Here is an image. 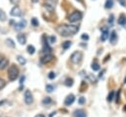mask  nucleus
<instances>
[{
  "label": "nucleus",
  "instance_id": "obj_1",
  "mask_svg": "<svg viewBox=\"0 0 126 117\" xmlns=\"http://www.w3.org/2000/svg\"><path fill=\"white\" fill-rule=\"evenodd\" d=\"M57 33L63 37L75 35L79 31V27L75 25H60L57 29Z\"/></svg>",
  "mask_w": 126,
  "mask_h": 117
},
{
  "label": "nucleus",
  "instance_id": "obj_2",
  "mask_svg": "<svg viewBox=\"0 0 126 117\" xmlns=\"http://www.w3.org/2000/svg\"><path fill=\"white\" fill-rule=\"evenodd\" d=\"M19 76V68L16 64H11L8 68V77L10 80H15Z\"/></svg>",
  "mask_w": 126,
  "mask_h": 117
},
{
  "label": "nucleus",
  "instance_id": "obj_3",
  "mask_svg": "<svg viewBox=\"0 0 126 117\" xmlns=\"http://www.w3.org/2000/svg\"><path fill=\"white\" fill-rule=\"evenodd\" d=\"M83 17V14L80 11H74L73 13H71L68 17V21L70 23H76L78 21H80Z\"/></svg>",
  "mask_w": 126,
  "mask_h": 117
},
{
  "label": "nucleus",
  "instance_id": "obj_4",
  "mask_svg": "<svg viewBox=\"0 0 126 117\" xmlns=\"http://www.w3.org/2000/svg\"><path fill=\"white\" fill-rule=\"evenodd\" d=\"M24 100H25L26 104H28V105H30V104H32L33 102V96H32V92L30 90H26L25 91V93H24Z\"/></svg>",
  "mask_w": 126,
  "mask_h": 117
},
{
  "label": "nucleus",
  "instance_id": "obj_5",
  "mask_svg": "<svg viewBox=\"0 0 126 117\" xmlns=\"http://www.w3.org/2000/svg\"><path fill=\"white\" fill-rule=\"evenodd\" d=\"M82 57H83V55H82L81 52H74V53L71 55V60H72V62H74V63H78V62L81 61Z\"/></svg>",
  "mask_w": 126,
  "mask_h": 117
},
{
  "label": "nucleus",
  "instance_id": "obj_6",
  "mask_svg": "<svg viewBox=\"0 0 126 117\" xmlns=\"http://www.w3.org/2000/svg\"><path fill=\"white\" fill-rule=\"evenodd\" d=\"M26 25H27V21L25 19H22L19 23H15L14 24V29L16 31H21L26 27Z\"/></svg>",
  "mask_w": 126,
  "mask_h": 117
},
{
  "label": "nucleus",
  "instance_id": "obj_7",
  "mask_svg": "<svg viewBox=\"0 0 126 117\" xmlns=\"http://www.w3.org/2000/svg\"><path fill=\"white\" fill-rule=\"evenodd\" d=\"M52 59H53V55L52 54H42V56L40 58V60L43 63H47V62L51 61Z\"/></svg>",
  "mask_w": 126,
  "mask_h": 117
},
{
  "label": "nucleus",
  "instance_id": "obj_8",
  "mask_svg": "<svg viewBox=\"0 0 126 117\" xmlns=\"http://www.w3.org/2000/svg\"><path fill=\"white\" fill-rule=\"evenodd\" d=\"M10 15L13 17H20L22 15V11L18 6H14L10 11Z\"/></svg>",
  "mask_w": 126,
  "mask_h": 117
},
{
  "label": "nucleus",
  "instance_id": "obj_9",
  "mask_svg": "<svg viewBox=\"0 0 126 117\" xmlns=\"http://www.w3.org/2000/svg\"><path fill=\"white\" fill-rule=\"evenodd\" d=\"M8 63H9V60H8L3 55L0 54V69L2 70V69H4V68H6L7 65H8Z\"/></svg>",
  "mask_w": 126,
  "mask_h": 117
},
{
  "label": "nucleus",
  "instance_id": "obj_10",
  "mask_svg": "<svg viewBox=\"0 0 126 117\" xmlns=\"http://www.w3.org/2000/svg\"><path fill=\"white\" fill-rule=\"evenodd\" d=\"M74 100H75V96H74L73 94H69V95L65 98L64 104H65L66 106H69V105H71V104L74 102Z\"/></svg>",
  "mask_w": 126,
  "mask_h": 117
},
{
  "label": "nucleus",
  "instance_id": "obj_11",
  "mask_svg": "<svg viewBox=\"0 0 126 117\" xmlns=\"http://www.w3.org/2000/svg\"><path fill=\"white\" fill-rule=\"evenodd\" d=\"M101 37H100V39H101V41L102 42H104L107 38H108V36H109V33H108V29L106 28V27H104V28H102V30H101Z\"/></svg>",
  "mask_w": 126,
  "mask_h": 117
},
{
  "label": "nucleus",
  "instance_id": "obj_12",
  "mask_svg": "<svg viewBox=\"0 0 126 117\" xmlns=\"http://www.w3.org/2000/svg\"><path fill=\"white\" fill-rule=\"evenodd\" d=\"M17 40H18V42H19L21 45H25V44L27 43V37H26V35H24V34H19V35L17 36Z\"/></svg>",
  "mask_w": 126,
  "mask_h": 117
},
{
  "label": "nucleus",
  "instance_id": "obj_13",
  "mask_svg": "<svg viewBox=\"0 0 126 117\" xmlns=\"http://www.w3.org/2000/svg\"><path fill=\"white\" fill-rule=\"evenodd\" d=\"M74 116H75V117H87V114H86V112H85L84 110H82V109H77V110H75V112H74Z\"/></svg>",
  "mask_w": 126,
  "mask_h": 117
},
{
  "label": "nucleus",
  "instance_id": "obj_14",
  "mask_svg": "<svg viewBox=\"0 0 126 117\" xmlns=\"http://www.w3.org/2000/svg\"><path fill=\"white\" fill-rule=\"evenodd\" d=\"M44 8H45L48 12H53V10H54V4L47 1V2L44 3Z\"/></svg>",
  "mask_w": 126,
  "mask_h": 117
},
{
  "label": "nucleus",
  "instance_id": "obj_15",
  "mask_svg": "<svg viewBox=\"0 0 126 117\" xmlns=\"http://www.w3.org/2000/svg\"><path fill=\"white\" fill-rule=\"evenodd\" d=\"M109 41L111 44H115L116 41H117V35H116V32L115 31H112L111 34L109 35Z\"/></svg>",
  "mask_w": 126,
  "mask_h": 117
},
{
  "label": "nucleus",
  "instance_id": "obj_16",
  "mask_svg": "<svg viewBox=\"0 0 126 117\" xmlns=\"http://www.w3.org/2000/svg\"><path fill=\"white\" fill-rule=\"evenodd\" d=\"M118 24L119 25H122V26H125L126 25V16L125 15H121L118 19Z\"/></svg>",
  "mask_w": 126,
  "mask_h": 117
},
{
  "label": "nucleus",
  "instance_id": "obj_17",
  "mask_svg": "<svg viewBox=\"0 0 126 117\" xmlns=\"http://www.w3.org/2000/svg\"><path fill=\"white\" fill-rule=\"evenodd\" d=\"M17 60L19 61L20 64H26V62H27V59L23 56H17Z\"/></svg>",
  "mask_w": 126,
  "mask_h": 117
},
{
  "label": "nucleus",
  "instance_id": "obj_18",
  "mask_svg": "<svg viewBox=\"0 0 126 117\" xmlns=\"http://www.w3.org/2000/svg\"><path fill=\"white\" fill-rule=\"evenodd\" d=\"M6 19H7V16H6L5 12H4L2 9H0V21H1V22H5Z\"/></svg>",
  "mask_w": 126,
  "mask_h": 117
},
{
  "label": "nucleus",
  "instance_id": "obj_19",
  "mask_svg": "<svg viewBox=\"0 0 126 117\" xmlns=\"http://www.w3.org/2000/svg\"><path fill=\"white\" fill-rule=\"evenodd\" d=\"M27 51H28V53H29L30 55H33V54H34V52H35V49H34V47H33V46L30 45V46H28Z\"/></svg>",
  "mask_w": 126,
  "mask_h": 117
},
{
  "label": "nucleus",
  "instance_id": "obj_20",
  "mask_svg": "<svg viewBox=\"0 0 126 117\" xmlns=\"http://www.w3.org/2000/svg\"><path fill=\"white\" fill-rule=\"evenodd\" d=\"M112 6H113V0H106L104 7L106 9H110V8H112Z\"/></svg>",
  "mask_w": 126,
  "mask_h": 117
},
{
  "label": "nucleus",
  "instance_id": "obj_21",
  "mask_svg": "<svg viewBox=\"0 0 126 117\" xmlns=\"http://www.w3.org/2000/svg\"><path fill=\"white\" fill-rule=\"evenodd\" d=\"M71 42L70 41H66V42H64L63 44H62V48H63V50H67V49H69L70 47H71Z\"/></svg>",
  "mask_w": 126,
  "mask_h": 117
},
{
  "label": "nucleus",
  "instance_id": "obj_22",
  "mask_svg": "<svg viewBox=\"0 0 126 117\" xmlns=\"http://www.w3.org/2000/svg\"><path fill=\"white\" fill-rule=\"evenodd\" d=\"M6 44H7V46H9L10 48H15V43H14V41H13L12 39H7V40H6Z\"/></svg>",
  "mask_w": 126,
  "mask_h": 117
},
{
  "label": "nucleus",
  "instance_id": "obj_23",
  "mask_svg": "<svg viewBox=\"0 0 126 117\" xmlns=\"http://www.w3.org/2000/svg\"><path fill=\"white\" fill-rule=\"evenodd\" d=\"M92 68H93L94 70H98V69H99V63H98L96 60H94V61L92 63Z\"/></svg>",
  "mask_w": 126,
  "mask_h": 117
},
{
  "label": "nucleus",
  "instance_id": "obj_24",
  "mask_svg": "<svg viewBox=\"0 0 126 117\" xmlns=\"http://www.w3.org/2000/svg\"><path fill=\"white\" fill-rule=\"evenodd\" d=\"M73 82H74L73 78L68 77V78L65 80V85H66V86H72V85H73Z\"/></svg>",
  "mask_w": 126,
  "mask_h": 117
},
{
  "label": "nucleus",
  "instance_id": "obj_25",
  "mask_svg": "<svg viewBox=\"0 0 126 117\" xmlns=\"http://www.w3.org/2000/svg\"><path fill=\"white\" fill-rule=\"evenodd\" d=\"M54 86L53 85H51V84H46L45 85V89H46V91L47 92H52L53 90H54Z\"/></svg>",
  "mask_w": 126,
  "mask_h": 117
},
{
  "label": "nucleus",
  "instance_id": "obj_26",
  "mask_svg": "<svg viewBox=\"0 0 126 117\" xmlns=\"http://www.w3.org/2000/svg\"><path fill=\"white\" fill-rule=\"evenodd\" d=\"M56 42V37L55 36H50V37H48V43L49 44H54Z\"/></svg>",
  "mask_w": 126,
  "mask_h": 117
},
{
  "label": "nucleus",
  "instance_id": "obj_27",
  "mask_svg": "<svg viewBox=\"0 0 126 117\" xmlns=\"http://www.w3.org/2000/svg\"><path fill=\"white\" fill-rule=\"evenodd\" d=\"M113 97H114V91H110L108 96H107V101H112Z\"/></svg>",
  "mask_w": 126,
  "mask_h": 117
},
{
  "label": "nucleus",
  "instance_id": "obj_28",
  "mask_svg": "<svg viewBox=\"0 0 126 117\" xmlns=\"http://www.w3.org/2000/svg\"><path fill=\"white\" fill-rule=\"evenodd\" d=\"M42 103L45 105V104H49V103H51V98L50 97H45L43 100H42Z\"/></svg>",
  "mask_w": 126,
  "mask_h": 117
},
{
  "label": "nucleus",
  "instance_id": "obj_29",
  "mask_svg": "<svg viewBox=\"0 0 126 117\" xmlns=\"http://www.w3.org/2000/svg\"><path fill=\"white\" fill-rule=\"evenodd\" d=\"M55 76H56V74H55V72H53V71H50V72L48 73V78H49V79H54Z\"/></svg>",
  "mask_w": 126,
  "mask_h": 117
},
{
  "label": "nucleus",
  "instance_id": "obj_30",
  "mask_svg": "<svg viewBox=\"0 0 126 117\" xmlns=\"http://www.w3.org/2000/svg\"><path fill=\"white\" fill-rule=\"evenodd\" d=\"M6 85V81L3 78H0V89H2L3 87H5Z\"/></svg>",
  "mask_w": 126,
  "mask_h": 117
},
{
  "label": "nucleus",
  "instance_id": "obj_31",
  "mask_svg": "<svg viewBox=\"0 0 126 117\" xmlns=\"http://www.w3.org/2000/svg\"><path fill=\"white\" fill-rule=\"evenodd\" d=\"M32 25L34 26V27L38 26V21H37L35 18H32Z\"/></svg>",
  "mask_w": 126,
  "mask_h": 117
},
{
  "label": "nucleus",
  "instance_id": "obj_32",
  "mask_svg": "<svg viewBox=\"0 0 126 117\" xmlns=\"http://www.w3.org/2000/svg\"><path fill=\"white\" fill-rule=\"evenodd\" d=\"M86 88H87V84H86V83H85V82L83 81V83H82V86H81L80 90H81V91L83 92V91H85V90H86Z\"/></svg>",
  "mask_w": 126,
  "mask_h": 117
},
{
  "label": "nucleus",
  "instance_id": "obj_33",
  "mask_svg": "<svg viewBox=\"0 0 126 117\" xmlns=\"http://www.w3.org/2000/svg\"><path fill=\"white\" fill-rule=\"evenodd\" d=\"M78 102H79V104H84L86 102V98L85 97H80L79 100H78Z\"/></svg>",
  "mask_w": 126,
  "mask_h": 117
},
{
  "label": "nucleus",
  "instance_id": "obj_34",
  "mask_svg": "<svg viewBox=\"0 0 126 117\" xmlns=\"http://www.w3.org/2000/svg\"><path fill=\"white\" fill-rule=\"evenodd\" d=\"M113 18H114V16H113L112 14H111V15L109 16V18H108V23H109L110 25H111V24L113 23Z\"/></svg>",
  "mask_w": 126,
  "mask_h": 117
},
{
  "label": "nucleus",
  "instance_id": "obj_35",
  "mask_svg": "<svg viewBox=\"0 0 126 117\" xmlns=\"http://www.w3.org/2000/svg\"><path fill=\"white\" fill-rule=\"evenodd\" d=\"M10 2H11L12 4H14L15 6H17V5L19 4V2H20V0H10Z\"/></svg>",
  "mask_w": 126,
  "mask_h": 117
},
{
  "label": "nucleus",
  "instance_id": "obj_36",
  "mask_svg": "<svg viewBox=\"0 0 126 117\" xmlns=\"http://www.w3.org/2000/svg\"><path fill=\"white\" fill-rule=\"evenodd\" d=\"M82 39L87 41V40H89V36H88L87 34H83V35H82Z\"/></svg>",
  "mask_w": 126,
  "mask_h": 117
},
{
  "label": "nucleus",
  "instance_id": "obj_37",
  "mask_svg": "<svg viewBox=\"0 0 126 117\" xmlns=\"http://www.w3.org/2000/svg\"><path fill=\"white\" fill-rule=\"evenodd\" d=\"M119 2H120V4L122 5V6H124V7H126V1L125 0H118Z\"/></svg>",
  "mask_w": 126,
  "mask_h": 117
},
{
  "label": "nucleus",
  "instance_id": "obj_38",
  "mask_svg": "<svg viewBox=\"0 0 126 117\" xmlns=\"http://www.w3.org/2000/svg\"><path fill=\"white\" fill-rule=\"evenodd\" d=\"M24 80H25V76H22V77H21V79H20V84H21V85L23 84Z\"/></svg>",
  "mask_w": 126,
  "mask_h": 117
},
{
  "label": "nucleus",
  "instance_id": "obj_39",
  "mask_svg": "<svg viewBox=\"0 0 126 117\" xmlns=\"http://www.w3.org/2000/svg\"><path fill=\"white\" fill-rule=\"evenodd\" d=\"M34 117H45L44 115H42V114H37L36 116H34Z\"/></svg>",
  "mask_w": 126,
  "mask_h": 117
},
{
  "label": "nucleus",
  "instance_id": "obj_40",
  "mask_svg": "<svg viewBox=\"0 0 126 117\" xmlns=\"http://www.w3.org/2000/svg\"><path fill=\"white\" fill-rule=\"evenodd\" d=\"M53 115H55V112H52V113H51V114H50V115H49V117H52V116H53Z\"/></svg>",
  "mask_w": 126,
  "mask_h": 117
},
{
  "label": "nucleus",
  "instance_id": "obj_41",
  "mask_svg": "<svg viewBox=\"0 0 126 117\" xmlns=\"http://www.w3.org/2000/svg\"><path fill=\"white\" fill-rule=\"evenodd\" d=\"M32 3H37L38 0H32Z\"/></svg>",
  "mask_w": 126,
  "mask_h": 117
},
{
  "label": "nucleus",
  "instance_id": "obj_42",
  "mask_svg": "<svg viewBox=\"0 0 126 117\" xmlns=\"http://www.w3.org/2000/svg\"><path fill=\"white\" fill-rule=\"evenodd\" d=\"M124 83H126V77L124 78Z\"/></svg>",
  "mask_w": 126,
  "mask_h": 117
},
{
  "label": "nucleus",
  "instance_id": "obj_43",
  "mask_svg": "<svg viewBox=\"0 0 126 117\" xmlns=\"http://www.w3.org/2000/svg\"><path fill=\"white\" fill-rule=\"evenodd\" d=\"M124 111H126V106H125V107H124Z\"/></svg>",
  "mask_w": 126,
  "mask_h": 117
}]
</instances>
